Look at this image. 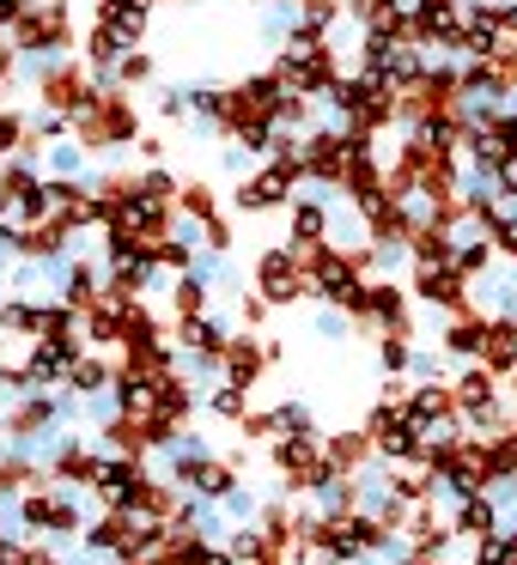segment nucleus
Instances as JSON below:
<instances>
[{
  "label": "nucleus",
  "mask_w": 517,
  "mask_h": 565,
  "mask_svg": "<svg viewBox=\"0 0 517 565\" xmlns=\"http://www.w3.org/2000/svg\"><path fill=\"white\" fill-rule=\"evenodd\" d=\"M298 256H305L298 244H268L256 256V292L268 298V305H298V298L310 292V286H305V262H298Z\"/></svg>",
  "instance_id": "f257e3e1"
},
{
  "label": "nucleus",
  "mask_w": 517,
  "mask_h": 565,
  "mask_svg": "<svg viewBox=\"0 0 517 565\" xmlns=\"http://www.w3.org/2000/svg\"><path fill=\"white\" fill-rule=\"evenodd\" d=\"M408 286L395 280H371L366 286V305L354 310V322H371L378 334H414V310H408Z\"/></svg>",
  "instance_id": "f03ea898"
},
{
  "label": "nucleus",
  "mask_w": 517,
  "mask_h": 565,
  "mask_svg": "<svg viewBox=\"0 0 517 565\" xmlns=\"http://www.w3.org/2000/svg\"><path fill=\"white\" fill-rule=\"evenodd\" d=\"M414 298H420V305H432L439 317H463V310H475L468 280L451 268V262H426V268H414Z\"/></svg>",
  "instance_id": "7ed1b4c3"
},
{
  "label": "nucleus",
  "mask_w": 517,
  "mask_h": 565,
  "mask_svg": "<svg viewBox=\"0 0 517 565\" xmlns=\"http://www.w3.org/2000/svg\"><path fill=\"white\" fill-rule=\"evenodd\" d=\"M274 207H293V177L268 159L262 171H250L238 183V213H274Z\"/></svg>",
  "instance_id": "20e7f679"
},
{
  "label": "nucleus",
  "mask_w": 517,
  "mask_h": 565,
  "mask_svg": "<svg viewBox=\"0 0 517 565\" xmlns=\"http://www.w3.org/2000/svg\"><path fill=\"white\" fill-rule=\"evenodd\" d=\"M487 322H493V317H481V310H463V317H444L439 347H444L451 359H463V365H475V359H487Z\"/></svg>",
  "instance_id": "39448f33"
},
{
  "label": "nucleus",
  "mask_w": 517,
  "mask_h": 565,
  "mask_svg": "<svg viewBox=\"0 0 517 565\" xmlns=\"http://www.w3.org/2000/svg\"><path fill=\"white\" fill-rule=\"evenodd\" d=\"M329 195H335V189H329ZM286 220H293V237H286V244H298V249L329 244V201H323V195H293Z\"/></svg>",
  "instance_id": "423d86ee"
},
{
  "label": "nucleus",
  "mask_w": 517,
  "mask_h": 565,
  "mask_svg": "<svg viewBox=\"0 0 517 565\" xmlns=\"http://www.w3.org/2000/svg\"><path fill=\"white\" fill-rule=\"evenodd\" d=\"M262 365H274V359H268V341H256V334H232V347H225V383L250 390V383L262 377Z\"/></svg>",
  "instance_id": "0eeeda50"
},
{
  "label": "nucleus",
  "mask_w": 517,
  "mask_h": 565,
  "mask_svg": "<svg viewBox=\"0 0 517 565\" xmlns=\"http://www.w3.org/2000/svg\"><path fill=\"white\" fill-rule=\"evenodd\" d=\"M177 347H196V353H225L232 347V322L201 310V317H177Z\"/></svg>",
  "instance_id": "6e6552de"
},
{
  "label": "nucleus",
  "mask_w": 517,
  "mask_h": 565,
  "mask_svg": "<svg viewBox=\"0 0 517 565\" xmlns=\"http://www.w3.org/2000/svg\"><path fill=\"white\" fill-rule=\"evenodd\" d=\"M451 529H456V541H487L493 529H499V504H493L487 492H475V499H463L451 511Z\"/></svg>",
  "instance_id": "1a4fd4ad"
},
{
  "label": "nucleus",
  "mask_w": 517,
  "mask_h": 565,
  "mask_svg": "<svg viewBox=\"0 0 517 565\" xmlns=\"http://www.w3.org/2000/svg\"><path fill=\"white\" fill-rule=\"evenodd\" d=\"M323 456H329V468H341V475H359L378 450H371L366 431H335V438H323Z\"/></svg>",
  "instance_id": "9d476101"
},
{
  "label": "nucleus",
  "mask_w": 517,
  "mask_h": 565,
  "mask_svg": "<svg viewBox=\"0 0 517 565\" xmlns=\"http://www.w3.org/2000/svg\"><path fill=\"white\" fill-rule=\"evenodd\" d=\"M451 268L463 274V280H481V274L493 268V232H481V237H451Z\"/></svg>",
  "instance_id": "9b49d317"
},
{
  "label": "nucleus",
  "mask_w": 517,
  "mask_h": 565,
  "mask_svg": "<svg viewBox=\"0 0 517 565\" xmlns=\"http://www.w3.org/2000/svg\"><path fill=\"white\" fill-rule=\"evenodd\" d=\"M183 487H189V492H201V499H225V492L238 487V475H232V462H213V456H208V462H201L196 475L183 480Z\"/></svg>",
  "instance_id": "f8f14e48"
},
{
  "label": "nucleus",
  "mask_w": 517,
  "mask_h": 565,
  "mask_svg": "<svg viewBox=\"0 0 517 565\" xmlns=\"http://www.w3.org/2000/svg\"><path fill=\"white\" fill-rule=\"evenodd\" d=\"M468 565H517V529L499 523L487 541H475V559Z\"/></svg>",
  "instance_id": "ddd939ff"
},
{
  "label": "nucleus",
  "mask_w": 517,
  "mask_h": 565,
  "mask_svg": "<svg viewBox=\"0 0 517 565\" xmlns=\"http://www.w3.org/2000/svg\"><path fill=\"white\" fill-rule=\"evenodd\" d=\"M414 334H378V365H383V377H408V359H414Z\"/></svg>",
  "instance_id": "4468645a"
},
{
  "label": "nucleus",
  "mask_w": 517,
  "mask_h": 565,
  "mask_svg": "<svg viewBox=\"0 0 517 565\" xmlns=\"http://www.w3.org/2000/svg\"><path fill=\"white\" fill-rule=\"evenodd\" d=\"M208 407H213V414H220V419H250V390H238V383H213V390H208Z\"/></svg>",
  "instance_id": "2eb2a0df"
},
{
  "label": "nucleus",
  "mask_w": 517,
  "mask_h": 565,
  "mask_svg": "<svg viewBox=\"0 0 517 565\" xmlns=\"http://www.w3.org/2000/svg\"><path fill=\"white\" fill-rule=\"evenodd\" d=\"M444 347H414V359H408V383H451L444 377Z\"/></svg>",
  "instance_id": "dca6fc26"
},
{
  "label": "nucleus",
  "mask_w": 517,
  "mask_h": 565,
  "mask_svg": "<svg viewBox=\"0 0 517 565\" xmlns=\"http://www.w3.org/2000/svg\"><path fill=\"white\" fill-rule=\"evenodd\" d=\"M177 213H189V220H201V225L220 220V207H213V189H208V183H183V189H177Z\"/></svg>",
  "instance_id": "f3484780"
},
{
  "label": "nucleus",
  "mask_w": 517,
  "mask_h": 565,
  "mask_svg": "<svg viewBox=\"0 0 517 565\" xmlns=\"http://www.w3.org/2000/svg\"><path fill=\"white\" fill-rule=\"evenodd\" d=\"M310 329H317V341H347V334H354V310L323 305L317 317H310Z\"/></svg>",
  "instance_id": "a211bd4d"
},
{
  "label": "nucleus",
  "mask_w": 517,
  "mask_h": 565,
  "mask_svg": "<svg viewBox=\"0 0 517 565\" xmlns=\"http://www.w3.org/2000/svg\"><path fill=\"white\" fill-rule=\"evenodd\" d=\"M67 383H74L80 395H104L116 377H110V365H98V359H80V365H74V377H67Z\"/></svg>",
  "instance_id": "6ab92c4d"
},
{
  "label": "nucleus",
  "mask_w": 517,
  "mask_h": 565,
  "mask_svg": "<svg viewBox=\"0 0 517 565\" xmlns=\"http://www.w3.org/2000/svg\"><path fill=\"white\" fill-rule=\"evenodd\" d=\"M493 249H505V262H517V213H493Z\"/></svg>",
  "instance_id": "aec40b11"
},
{
  "label": "nucleus",
  "mask_w": 517,
  "mask_h": 565,
  "mask_svg": "<svg viewBox=\"0 0 517 565\" xmlns=\"http://www.w3.org/2000/svg\"><path fill=\"white\" fill-rule=\"evenodd\" d=\"M116 79H123V86H140V79H152V55L128 50L123 62H116Z\"/></svg>",
  "instance_id": "412c9836"
},
{
  "label": "nucleus",
  "mask_w": 517,
  "mask_h": 565,
  "mask_svg": "<svg viewBox=\"0 0 517 565\" xmlns=\"http://www.w3.org/2000/svg\"><path fill=\"white\" fill-rule=\"evenodd\" d=\"M408 565H444V559H408Z\"/></svg>",
  "instance_id": "4be33fe9"
},
{
  "label": "nucleus",
  "mask_w": 517,
  "mask_h": 565,
  "mask_svg": "<svg viewBox=\"0 0 517 565\" xmlns=\"http://www.w3.org/2000/svg\"><path fill=\"white\" fill-rule=\"evenodd\" d=\"M511 402H517V377H511Z\"/></svg>",
  "instance_id": "5701e85b"
}]
</instances>
